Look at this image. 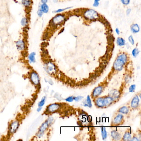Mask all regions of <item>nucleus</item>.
I'll return each mask as SVG.
<instances>
[{
  "label": "nucleus",
  "instance_id": "nucleus-1",
  "mask_svg": "<svg viewBox=\"0 0 141 141\" xmlns=\"http://www.w3.org/2000/svg\"><path fill=\"white\" fill-rule=\"evenodd\" d=\"M127 55L125 53H122L118 55L114 63V69L117 71H120L122 69L125 64L127 62Z\"/></svg>",
  "mask_w": 141,
  "mask_h": 141
},
{
  "label": "nucleus",
  "instance_id": "nucleus-2",
  "mask_svg": "<svg viewBox=\"0 0 141 141\" xmlns=\"http://www.w3.org/2000/svg\"><path fill=\"white\" fill-rule=\"evenodd\" d=\"M66 17L63 14H57L49 22V26L52 28H55L63 24L65 21Z\"/></svg>",
  "mask_w": 141,
  "mask_h": 141
},
{
  "label": "nucleus",
  "instance_id": "nucleus-3",
  "mask_svg": "<svg viewBox=\"0 0 141 141\" xmlns=\"http://www.w3.org/2000/svg\"><path fill=\"white\" fill-rule=\"evenodd\" d=\"M53 120V117H49L45 122H44L42 125L39 127V130L37 134V136L38 138H41L43 136V135L48 128V127L51 124Z\"/></svg>",
  "mask_w": 141,
  "mask_h": 141
},
{
  "label": "nucleus",
  "instance_id": "nucleus-4",
  "mask_svg": "<svg viewBox=\"0 0 141 141\" xmlns=\"http://www.w3.org/2000/svg\"><path fill=\"white\" fill-rule=\"evenodd\" d=\"M84 17L88 20H94L98 18L99 15L96 10L92 9H87L83 13Z\"/></svg>",
  "mask_w": 141,
  "mask_h": 141
},
{
  "label": "nucleus",
  "instance_id": "nucleus-5",
  "mask_svg": "<svg viewBox=\"0 0 141 141\" xmlns=\"http://www.w3.org/2000/svg\"><path fill=\"white\" fill-rule=\"evenodd\" d=\"M17 49L20 51H23L26 47V42L23 39H20L17 41L15 42Z\"/></svg>",
  "mask_w": 141,
  "mask_h": 141
},
{
  "label": "nucleus",
  "instance_id": "nucleus-6",
  "mask_svg": "<svg viewBox=\"0 0 141 141\" xmlns=\"http://www.w3.org/2000/svg\"><path fill=\"white\" fill-rule=\"evenodd\" d=\"M30 80L32 83L35 86H38L40 84V79L38 74L33 71L30 74Z\"/></svg>",
  "mask_w": 141,
  "mask_h": 141
},
{
  "label": "nucleus",
  "instance_id": "nucleus-7",
  "mask_svg": "<svg viewBox=\"0 0 141 141\" xmlns=\"http://www.w3.org/2000/svg\"><path fill=\"white\" fill-rule=\"evenodd\" d=\"M60 108V105L58 103H53L47 107L46 112L48 114H52L56 112Z\"/></svg>",
  "mask_w": 141,
  "mask_h": 141
},
{
  "label": "nucleus",
  "instance_id": "nucleus-8",
  "mask_svg": "<svg viewBox=\"0 0 141 141\" xmlns=\"http://www.w3.org/2000/svg\"><path fill=\"white\" fill-rule=\"evenodd\" d=\"M20 126V123L18 120L13 121L11 123L9 128V132L10 134H13L15 133Z\"/></svg>",
  "mask_w": 141,
  "mask_h": 141
},
{
  "label": "nucleus",
  "instance_id": "nucleus-9",
  "mask_svg": "<svg viewBox=\"0 0 141 141\" xmlns=\"http://www.w3.org/2000/svg\"><path fill=\"white\" fill-rule=\"evenodd\" d=\"M45 70L49 74L53 73L56 70L55 65L50 61L47 62L45 65Z\"/></svg>",
  "mask_w": 141,
  "mask_h": 141
},
{
  "label": "nucleus",
  "instance_id": "nucleus-10",
  "mask_svg": "<svg viewBox=\"0 0 141 141\" xmlns=\"http://www.w3.org/2000/svg\"><path fill=\"white\" fill-rule=\"evenodd\" d=\"M104 98V107L106 108L110 106L114 101L113 98L110 96H106L103 97Z\"/></svg>",
  "mask_w": 141,
  "mask_h": 141
},
{
  "label": "nucleus",
  "instance_id": "nucleus-11",
  "mask_svg": "<svg viewBox=\"0 0 141 141\" xmlns=\"http://www.w3.org/2000/svg\"><path fill=\"white\" fill-rule=\"evenodd\" d=\"M103 87L102 86H99L94 89L92 92V96L93 97H96L99 96L102 93Z\"/></svg>",
  "mask_w": 141,
  "mask_h": 141
},
{
  "label": "nucleus",
  "instance_id": "nucleus-12",
  "mask_svg": "<svg viewBox=\"0 0 141 141\" xmlns=\"http://www.w3.org/2000/svg\"><path fill=\"white\" fill-rule=\"evenodd\" d=\"M21 4L25 9H30L33 4V0H22Z\"/></svg>",
  "mask_w": 141,
  "mask_h": 141
},
{
  "label": "nucleus",
  "instance_id": "nucleus-13",
  "mask_svg": "<svg viewBox=\"0 0 141 141\" xmlns=\"http://www.w3.org/2000/svg\"><path fill=\"white\" fill-rule=\"evenodd\" d=\"M29 24V19L28 17H24L20 20V24L23 28L28 27Z\"/></svg>",
  "mask_w": 141,
  "mask_h": 141
},
{
  "label": "nucleus",
  "instance_id": "nucleus-14",
  "mask_svg": "<svg viewBox=\"0 0 141 141\" xmlns=\"http://www.w3.org/2000/svg\"><path fill=\"white\" fill-rule=\"evenodd\" d=\"M96 106L99 108H103L104 107V98L103 97H98L96 98L95 101Z\"/></svg>",
  "mask_w": 141,
  "mask_h": 141
},
{
  "label": "nucleus",
  "instance_id": "nucleus-15",
  "mask_svg": "<svg viewBox=\"0 0 141 141\" xmlns=\"http://www.w3.org/2000/svg\"><path fill=\"white\" fill-rule=\"evenodd\" d=\"M140 103V99L138 96L136 95L133 97L131 103V106L132 108H136L138 107Z\"/></svg>",
  "mask_w": 141,
  "mask_h": 141
},
{
  "label": "nucleus",
  "instance_id": "nucleus-16",
  "mask_svg": "<svg viewBox=\"0 0 141 141\" xmlns=\"http://www.w3.org/2000/svg\"><path fill=\"white\" fill-rule=\"evenodd\" d=\"M123 119V116L121 114H119L115 117L114 121L113 122V124L115 125H120L122 122Z\"/></svg>",
  "mask_w": 141,
  "mask_h": 141
},
{
  "label": "nucleus",
  "instance_id": "nucleus-17",
  "mask_svg": "<svg viewBox=\"0 0 141 141\" xmlns=\"http://www.w3.org/2000/svg\"><path fill=\"white\" fill-rule=\"evenodd\" d=\"M44 14H47L49 11V7L47 3H41L39 6Z\"/></svg>",
  "mask_w": 141,
  "mask_h": 141
},
{
  "label": "nucleus",
  "instance_id": "nucleus-18",
  "mask_svg": "<svg viewBox=\"0 0 141 141\" xmlns=\"http://www.w3.org/2000/svg\"><path fill=\"white\" fill-rule=\"evenodd\" d=\"M130 30L132 33L137 34L140 32V27L138 24H133L130 26Z\"/></svg>",
  "mask_w": 141,
  "mask_h": 141
},
{
  "label": "nucleus",
  "instance_id": "nucleus-19",
  "mask_svg": "<svg viewBox=\"0 0 141 141\" xmlns=\"http://www.w3.org/2000/svg\"><path fill=\"white\" fill-rule=\"evenodd\" d=\"M111 136L113 139L115 140H119L121 138V135L116 130L112 131L111 132Z\"/></svg>",
  "mask_w": 141,
  "mask_h": 141
},
{
  "label": "nucleus",
  "instance_id": "nucleus-20",
  "mask_svg": "<svg viewBox=\"0 0 141 141\" xmlns=\"http://www.w3.org/2000/svg\"><path fill=\"white\" fill-rule=\"evenodd\" d=\"M111 95H110V96L113 98L114 100L115 101V100L119 98L120 96V93L116 90H113L112 91H111Z\"/></svg>",
  "mask_w": 141,
  "mask_h": 141
},
{
  "label": "nucleus",
  "instance_id": "nucleus-21",
  "mask_svg": "<svg viewBox=\"0 0 141 141\" xmlns=\"http://www.w3.org/2000/svg\"><path fill=\"white\" fill-rule=\"evenodd\" d=\"M36 53L35 52H32L28 55V60L31 63H34L36 62Z\"/></svg>",
  "mask_w": 141,
  "mask_h": 141
},
{
  "label": "nucleus",
  "instance_id": "nucleus-22",
  "mask_svg": "<svg viewBox=\"0 0 141 141\" xmlns=\"http://www.w3.org/2000/svg\"><path fill=\"white\" fill-rule=\"evenodd\" d=\"M116 43L120 47H122L126 44V41L122 37H118L116 39Z\"/></svg>",
  "mask_w": 141,
  "mask_h": 141
},
{
  "label": "nucleus",
  "instance_id": "nucleus-23",
  "mask_svg": "<svg viewBox=\"0 0 141 141\" xmlns=\"http://www.w3.org/2000/svg\"><path fill=\"white\" fill-rule=\"evenodd\" d=\"M132 139L131 134L128 131L125 132L123 137V140L124 141H130Z\"/></svg>",
  "mask_w": 141,
  "mask_h": 141
},
{
  "label": "nucleus",
  "instance_id": "nucleus-24",
  "mask_svg": "<svg viewBox=\"0 0 141 141\" xmlns=\"http://www.w3.org/2000/svg\"><path fill=\"white\" fill-rule=\"evenodd\" d=\"M129 111V109L128 107L126 106H123L121 107L119 109L118 112H120L121 114H127L128 113Z\"/></svg>",
  "mask_w": 141,
  "mask_h": 141
},
{
  "label": "nucleus",
  "instance_id": "nucleus-25",
  "mask_svg": "<svg viewBox=\"0 0 141 141\" xmlns=\"http://www.w3.org/2000/svg\"><path fill=\"white\" fill-rule=\"evenodd\" d=\"M101 132L103 140H106L107 137V131L106 130V128L105 127H101Z\"/></svg>",
  "mask_w": 141,
  "mask_h": 141
},
{
  "label": "nucleus",
  "instance_id": "nucleus-26",
  "mask_svg": "<svg viewBox=\"0 0 141 141\" xmlns=\"http://www.w3.org/2000/svg\"><path fill=\"white\" fill-rule=\"evenodd\" d=\"M84 106H88L89 108H91L92 107V101H91V98L90 97L89 95L87 96V98L86 99V103L85 104H84Z\"/></svg>",
  "mask_w": 141,
  "mask_h": 141
},
{
  "label": "nucleus",
  "instance_id": "nucleus-27",
  "mask_svg": "<svg viewBox=\"0 0 141 141\" xmlns=\"http://www.w3.org/2000/svg\"><path fill=\"white\" fill-rule=\"evenodd\" d=\"M72 7H67V8H60V9H57L56 10H55L53 11V13L55 14H58L60 13L61 12L64 11L65 10H67L68 9H70Z\"/></svg>",
  "mask_w": 141,
  "mask_h": 141
},
{
  "label": "nucleus",
  "instance_id": "nucleus-28",
  "mask_svg": "<svg viewBox=\"0 0 141 141\" xmlns=\"http://www.w3.org/2000/svg\"><path fill=\"white\" fill-rule=\"evenodd\" d=\"M46 99H47L46 96H43L41 100L39 102L38 106L39 107H43V106H44V104H45V103Z\"/></svg>",
  "mask_w": 141,
  "mask_h": 141
},
{
  "label": "nucleus",
  "instance_id": "nucleus-29",
  "mask_svg": "<svg viewBox=\"0 0 141 141\" xmlns=\"http://www.w3.org/2000/svg\"><path fill=\"white\" fill-rule=\"evenodd\" d=\"M140 52V51L139 50L138 48H135L132 51V55H133V56L134 57H135V58L137 57V56L138 55Z\"/></svg>",
  "mask_w": 141,
  "mask_h": 141
},
{
  "label": "nucleus",
  "instance_id": "nucleus-30",
  "mask_svg": "<svg viewBox=\"0 0 141 141\" xmlns=\"http://www.w3.org/2000/svg\"><path fill=\"white\" fill-rule=\"evenodd\" d=\"M37 15L38 16L39 18H42L43 16L44 13H43V12L42 11V10H41L40 8L38 7V10H37Z\"/></svg>",
  "mask_w": 141,
  "mask_h": 141
},
{
  "label": "nucleus",
  "instance_id": "nucleus-31",
  "mask_svg": "<svg viewBox=\"0 0 141 141\" xmlns=\"http://www.w3.org/2000/svg\"><path fill=\"white\" fill-rule=\"evenodd\" d=\"M128 39L129 42H130V43L132 45H134L135 44V41L133 39V37L132 35H130L128 37Z\"/></svg>",
  "mask_w": 141,
  "mask_h": 141
},
{
  "label": "nucleus",
  "instance_id": "nucleus-32",
  "mask_svg": "<svg viewBox=\"0 0 141 141\" xmlns=\"http://www.w3.org/2000/svg\"><path fill=\"white\" fill-rule=\"evenodd\" d=\"M121 3L125 5H128L130 2V0H120Z\"/></svg>",
  "mask_w": 141,
  "mask_h": 141
},
{
  "label": "nucleus",
  "instance_id": "nucleus-33",
  "mask_svg": "<svg viewBox=\"0 0 141 141\" xmlns=\"http://www.w3.org/2000/svg\"><path fill=\"white\" fill-rule=\"evenodd\" d=\"M136 89V85L135 84L132 85L129 88V92H134Z\"/></svg>",
  "mask_w": 141,
  "mask_h": 141
},
{
  "label": "nucleus",
  "instance_id": "nucleus-34",
  "mask_svg": "<svg viewBox=\"0 0 141 141\" xmlns=\"http://www.w3.org/2000/svg\"><path fill=\"white\" fill-rule=\"evenodd\" d=\"M101 0H94L93 6L94 7H97L99 5V1Z\"/></svg>",
  "mask_w": 141,
  "mask_h": 141
},
{
  "label": "nucleus",
  "instance_id": "nucleus-35",
  "mask_svg": "<svg viewBox=\"0 0 141 141\" xmlns=\"http://www.w3.org/2000/svg\"><path fill=\"white\" fill-rule=\"evenodd\" d=\"M65 100L67 102H72L74 101V97L73 96H69V97H68L67 98H66Z\"/></svg>",
  "mask_w": 141,
  "mask_h": 141
},
{
  "label": "nucleus",
  "instance_id": "nucleus-36",
  "mask_svg": "<svg viewBox=\"0 0 141 141\" xmlns=\"http://www.w3.org/2000/svg\"><path fill=\"white\" fill-rule=\"evenodd\" d=\"M83 98V96H78L77 97H74V100L76 101H80Z\"/></svg>",
  "mask_w": 141,
  "mask_h": 141
},
{
  "label": "nucleus",
  "instance_id": "nucleus-37",
  "mask_svg": "<svg viewBox=\"0 0 141 141\" xmlns=\"http://www.w3.org/2000/svg\"><path fill=\"white\" fill-rule=\"evenodd\" d=\"M131 10H131V9H130V8H128V9L126 10V14H127V15H129L130 13H131Z\"/></svg>",
  "mask_w": 141,
  "mask_h": 141
},
{
  "label": "nucleus",
  "instance_id": "nucleus-38",
  "mask_svg": "<svg viewBox=\"0 0 141 141\" xmlns=\"http://www.w3.org/2000/svg\"><path fill=\"white\" fill-rule=\"evenodd\" d=\"M115 31H116V34L118 35H120V31L119 29V28H116V29H115Z\"/></svg>",
  "mask_w": 141,
  "mask_h": 141
},
{
  "label": "nucleus",
  "instance_id": "nucleus-39",
  "mask_svg": "<svg viewBox=\"0 0 141 141\" xmlns=\"http://www.w3.org/2000/svg\"><path fill=\"white\" fill-rule=\"evenodd\" d=\"M131 140V141H139V139L137 137H134L132 138V140Z\"/></svg>",
  "mask_w": 141,
  "mask_h": 141
},
{
  "label": "nucleus",
  "instance_id": "nucleus-40",
  "mask_svg": "<svg viewBox=\"0 0 141 141\" xmlns=\"http://www.w3.org/2000/svg\"><path fill=\"white\" fill-rule=\"evenodd\" d=\"M42 107H39L38 108H37V111L38 112H40L42 111Z\"/></svg>",
  "mask_w": 141,
  "mask_h": 141
},
{
  "label": "nucleus",
  "instance_id": "nucleus-41",
  "mask_svg": "<svg viewBox=\"0 0 141 141\" xmlns=\"http://www.w3.org/2000/svg\"><path fill=\"white\" fill-rule=\"evenodd\" d=\"M48 0H41V3H47Z\"/></svg>",
  "mask_w": 141,
  "mask_h": 141
},
{
  "label": "nucleus",
  "instance_id": "nucleus-42",
  "mask_svg": "<svg viewBox=\"0 0 141 141\" xmlns=\"http://www.w3.org/2000/svg\"><path fill=\"white\" fill-rule=\"evenodd\" d=\"M92 120V118L91 116H89L88 117V121L89 122H90Z\"/></svg>",
  "mask_w": 141,
  "mask_h": 141
}]
</instances>
